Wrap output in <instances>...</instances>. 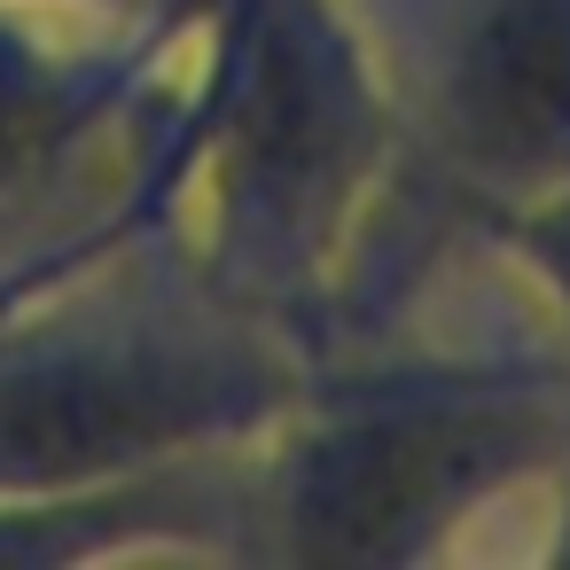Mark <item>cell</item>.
<instances>
[{"label":"cell","instance_id":"obj_6","mask_svg":"<svg viewBox=\"0 0 570 570\" xmlns=\"http://www.w3.org/2000/svg\"><path fill=\"white\" fill-rule=\"evenodd\" d=\"M9 9H32L79 32H157V24H180L196 0H9Z\"/></svg>","mask_w":570,"mask_h":570},{"label":"cell","instance_id":"obj_1","mask_svg":"<svg viewBox=\"0 0 570 570\" xmlns=\"http://www.w3.org/2000/svg\"><path fill=\"white\" fill-rule=\"evenodd\" d=\"M570 445V360L321 367L235 445V554L414 570L531 515Z\"/></svg>","mask_w":570,"mask_h":570},{"label":"cell","instance_id":"obj_4","mask_svg":"<svg viewBox=\"0 0 570 570\" xmlns=\"http://www.w3.org/2000/svg\"><path fill=\"white\" fill-rule=\"evenodd\" d=\"M188 17L157 32H79L0 0V219H17V204L48 196L87 149L149 118Z\"/></svg>","mask_w":570,"mask_h":570},{"label":"cell","instance_id":"obj_2","mask_svg":"<svg viewBox=\"0 0 570 570\" xmlns=\"http://www.w3.org/2000/svg\"><path fill=\"white\" fill-rule=\"evenodd\" d=\"M305 352L188 305L87 313L79 289L0 313V500L102 492L235 453L297 391Z\"/></svg>","mask_w":570,"mask_h":570},{"label":"cell","instance_id":"obj_7","mask_svg":"<svg viewBox=\"0 0 570 570\" xmlns=\"http://www.w3.org/2000/svg\"><path fill=\"white\" fill-rule=\"evenodd\" d=\"M531 515H539V531L523 539V554L531 562H570V445H562V461H554V476H547Z\"/></svg>","mask_w":570,"mask_h":570},{"label":"cell","instance_id":"obj_3","mask_svg":"<svg viewBox=\"0 0 570 570\" xmlns=\"http://www.w3.org/2000/svg\"><path fill=\"white\" fill-rule=\"evenodd\" d=\"M383 63L406 196L445 219L531 204L570 180V0H352Z\"/></svg>","mask_w":570,"mask_h":570},{"label":"cell","instance_id":"obj_5","mask_svg":"<svg viewBox=\"0 0 570 570\" xmlns=\"http://www.w3.org/2000/svg\"><path fill=\"white\" fill-rule=\"evenodd\" d=\"M469 235L531 289V305L554 321V336L570 352V180L531 204H500V212L469 219Z\"/></svg>","mask_w":570,"mask_h":570}]
</instances>
